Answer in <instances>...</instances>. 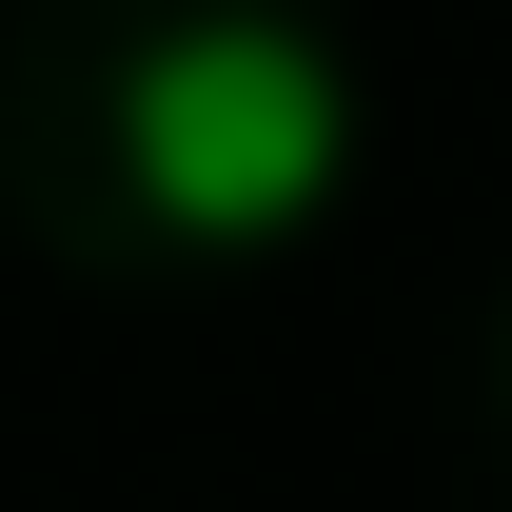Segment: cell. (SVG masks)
<instances>
[{
  "label": "cell",
  "mask_w": 512,
  "mask_h": 512,
  "mask_svg": "<svg viewBox=\"0 0 512 512\" xmlns=\"http://www.w3.org/2000/svg\"><path fill=\"white\" fill-rule=\"evenodd\" d=\"M355 158V79H335L316 20H276V0H197L158 20L119 79V178L178 217V237H296Z\"/></svg>",
  "instance_id": "1"
}]
</instances>
